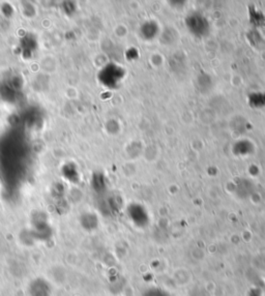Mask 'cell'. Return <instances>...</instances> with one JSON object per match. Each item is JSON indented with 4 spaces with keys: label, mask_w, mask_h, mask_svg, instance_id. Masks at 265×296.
I'll return each mask as SVG.
<instances>
[{
    "label": "cell",
    "mask_w": 265,
    "mask_h": 296,
    "mask_svg": "<svg viewBox=\"0 0 265 296\" xmlns=\"http://www.w3.org/2000/svg\"><path fill=\"white\" fill-rule=\"evenodd\" d=\"M186 25L189 31L196 37L202 38L209 34L210 25L208 20L199 13H193L186 19Z\"/></svg>",
    "instance_id": "1"
},
{
    "label": "cell",
    "mask_w": 265,
    "mask_h": 296,
    "mask_svg": "<svg viewBox=\"0 0 265 296\" xmlns=\"http://www.w3.org/2000/svg\"><path fill=\"white\" fill-rule=\"evenodd\" d=\"M158 25L153 21L145 22L141 27V34L145 39H152L158 33Z\"/></svg>",
    "instance_id": "3"
},
{
    "label": "cell",
    "mask_w": 265,
    "mask_h": 296,
    "mask_svg": "<svg viewBox=\"0 0 265 296\" xmlns=\"http://www.w3.org/2000/svg\"><path fill=\"white\" fill-rule=\"evenodd\" d=\"M52 288L48 281L41 278L31 281L28 287L29 296H51Z\"/></svg>",
    "instance_id": "2"
}]
</instances>
